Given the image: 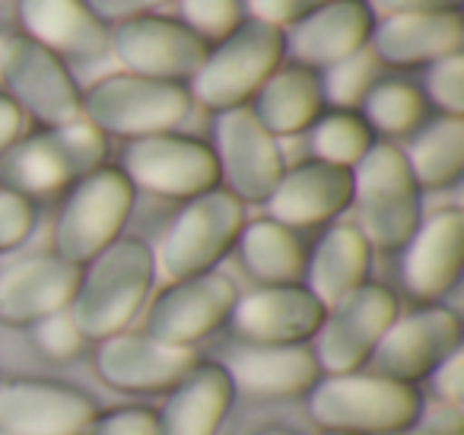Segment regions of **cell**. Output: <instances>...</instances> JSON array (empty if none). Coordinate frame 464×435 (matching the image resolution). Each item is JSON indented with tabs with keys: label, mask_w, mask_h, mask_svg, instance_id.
<instances>
[{
	"label": "cell",
	"mask_w": 464,
	"mask_h": 435,
	"mask_svg": "<svg viewBox=\"0 0 464 435\" xmlns=\"http://www.w3.org/2000/svg\"><path fill=\"white\" fill-rule=\"evenodd\" d=\"M232 391L258 401H280V397H303L318 382L315 356L309 343L290 346H248L239 343L223 362Z\"/></svg>",
	"instance_id": "obj_24"
},
{
	"label": "cell",
	"mask_w": 464,
	"mask_h": 435,
	"mask_svg": "<svg viewBox=\"0 0 464 435\" xmlns=\"http://www.w3.org/2000/svg\"><path fill=\"white\" fill-rule=\"evenodd\" d=\"M464 16L461 10H432V14H394L372 26L369 52L379 64L394 71L430 67L449 54H461Z\"/></svg>",
	"instance_id": "obj_22"
},
{
	"label": "cell",
	"mask_w": 464,
	"mask_h": 435,
	"mask_svg": "<svg viewBox=\"0 0 464 435\" xmlns=\"http://www.w3.org/2000/svg\"><path fill=\"white\" fill-rule=\"evenodd\" d=\"M0 45H4V35H0Z\"/></svg>",
	"instance_id": "obj_48"
},
{
	"label": "cell",
	"mask_w": 464,
	"mask_h": 435,
	"mask_svg": "<svg viewBox=\"0 0 464 435\" xmlns=\"http://www.w3.org/2000/svg\"><path fill=\"white\" fill-rule=\"evenodd\" d=\"M353 204L362 238L375 251H401L420 226V188L394 143H372L353 169Z\"/></svg>",
	"instance_id": "obj_6"
},
{
	"label": "cell",
	"mask_w": 464,
	"mask_h": 435,
	"mask_svg": "<svg viewBox=\"0 0 464 435\" xmlns=\"http://www.w3.org/2000/svg\"><path fill=\"white\" fill-rule=\"evenodd\" d=\"M360 115L372 134L382 137H407L423 128L426 118V96L411 80H375L372 90L360 102Z\"/></svg>",
	"instance_id": "obj_31"
},
{
	"label": "cell",
	"mask_w": 464,
	"mask_h": 435,
	"mask_svg": "<svg viewBox=\"0 0 464 435\" xmlns=\"http://www.w3.org/2000/svg\"><path fill=\"white\" fill-rule=\"evenodd\" d=\"M194 102L185 83L137 77V73H109L83 92V121L102 137H140L169 134L188 121Z\"/></svg>",
	"instance_id": "obj_4"
},
{
	"label": "cell",
	"mask_w": 464,
	"mask_h": 435,
	"mask_svg": "<svg viewBox=\"0 0 464 435\" xmlns=\"http://www.w3.org/2000/svg\"><path fill=\"white\" fill-rule=\"evenodd\" d=\"M39 223V207L26 194L0 185V255L20 248Z\"/></svg>",
	"instance_id": "obj_36"
},
{
	"label": "cell",
	"mask_w": 464,
	"mask_h": 435,
	"mask_svg": "<svg viewBox=\"0 0 464 435\" xmlns=\"http://www.w3.org/2000/svg\"><path fill=\"white\" fill-rule=\"evenodd\" d=\"M413 429H420L423 435H464V413L461 407H451V403H430L420 410Z\"/></svg>",
	"instance_id": "obj_41"
},
{
	"label": "cell",
	"mask_w": 464,
	"mask_h": 435,
	"mask_svg": "<svg viewBox=\"0 0 464 435\" xmlns=\"http://www.w3.org/2000/svg\"><path fill=\"white\" fill-rule=\"evenodd\" d=\"M181 23L207 45H217L246 23V0H179Z\"/></svg>",
	"instance_id": "obj_34"
},
{
	"label": "cell",
	"mask_w": 464,
	"mask_h": 435,
	"mask_svg": "<svg viewBox=\"0 0 464 435\" xmlns=\"http://www.w3.org/2000/svg\"><path fill=\"white\" fill-rule=\"evenodd\" d=\"M398 295L382 283H362L341 302L324 308L318 331L312 334V356L322 375H341L366 365L379 337L398 318Z\"/></svg>",
	"instance_id": "obj_11"
},
{
	"label": "cell",
	"mask_w": 464,
	"mask_h": 435,
	"mask_svg": "<svg viewBox=\"0 0 464 435\" xmlns=\"http://www.w3.org/2000/svg\"><path fill=\"white\" fill-rule=\"evenodd\" d=\"M265 204L267 217L293 232L324 226L353 204V172L322 160H303L284 169Z\"/></svg>",
	"instance_id": "obj_20"
},
{
	"label": "cell",
	"mask_w": 464,
	"mask_h": 435,
	"mask_svg": "<svg viewBox=\"0 0 464 435\" xmlns=\"http://www.w3.org/2000/svg\"><path fill=\"white\" fill-rule=\"evenodd\" d=\"M372 143L375 134L362 121L360 111H343V109L322 111V118L309 128L312 160L331 162V166H341V169H353L372 150Z\"/></svg>",
	"instance_id": "obj_32"
},
{
	"label": "cell",
	"mask_w": 464,
	"mask_h": 435,
	"mask_svg": "<svg viewBox=\"0 0 464 435\" xmlns=\"http://www.w3.org/2000/svg\"><path fill=\"white\" fill-rule=\"evenodd\" d=\"M33 340L48 359H58V362H67V359H77L83 353V334L77 331L73 318L67 312L48 314V318L35 321L33 324Z\"/></svg>",
	"instance_id": "obj_37"
},
{
	"label": "cell",
	"mask_w": 464,
	"mask_h": 435,
	"mask_svg": "<svg viewBox=\"0 0 464 435\" xmlns=\"http://www.w3.org/2000/svg\"><path fill=\"white\" fill-rule=\"evenodd\" d=\"M105 156L109 137L83 118L61 128H39L35 134L20 137L0 160V185L26 194L29 200L52 198L105 166Z\"/></svg>",
	"instance_id": "obj_3"
},
{
	"label": "cell",
	"mask_w": 464,
	"mask_h": 435,
	"mask_svg": "<svg viewBox=\"0 0 464 435\" xmlns=\"http://www.w3.org/2000/svg\"><path fill=\"white\" fill-rule=\"evenodd\" d=\"M252 115L271 137L305 134L324 111L322 73L303 64H280L248 102Z\"/></svg>",
	"instance_id": "obj_27"
},
{
	"label": "cell",
	"mask_w": 464,
	"mask_h": 435,
	"mask_svg": "<svg viewBox=\"0 0 464 435\" xmlns=\"http://www.w3.org/2000/svg\"><path fill=\"white\" fill-rule=\"evenodd\" d=\"M375 80H379V61L372 58L369 48H362L353 58L328 67V73L322 77L324 105L331 102V109L356 111L362 99H366V92L372 90Z\"/></svg>",
	"instance_id": "obj_33"
},
{
	"label": "cell",
	"mask_w": 464,
	"mask_h": 435,
	"mask_svg": "<svg viewBox=\"0 0 464 435\" xmlns=\"http://www.w3.org/2000/svg\"><path fill=\"white\" fill-rule=\"evenodd\" d=\"M213 140L219 188L239 204H265L286 169L277 137L261 128L248 105H239L217 115Z\"/></svg>",
	"instance_id": "obj_12"
},
{
	"label": "cell",
	"mask_w": 464,
	"mask_h": 435,
	"mask_svg": "<svg viewBox=\"0 0 464 435\" xmlns=\"http://www.w3.org/2000/svg\"><path fill=\"white\" fill-rule=\"evenodd\" d=\"M322 435H341V432H322Z\"/></svg>",
	"instance_id": "obj_47"
},
{
	"label": "cell",
	"mask_w": 464,
	"mask_h": 435,
	"mask_svg": "<svg viewBox=\"0 0 464 435\" xmlns=\"http://www.w3.org/2000/svg\"><path fill=\"white\" fill-rule=\"evenodd\" d=\"M0 86L39 128H61L83 118V90L67 61L29 35H4L0 45Z\"/></svg>",
	"instance_id": "obj_9"
},
{
	"label": "cell",
	"mask_w": 464,
	"mask_h": 435,
	"mask_svg": "<svg viewBox=\"0 0 464 435\" xmlns=\"http://www.w3.org/2000/svg\"><path fill=\"white\" fill-rule=\"evenodd\" d=\"M404 160L420 191H445L464 175V118L442 115L413 130Z\"/></svg>",
	"instance_id": "obj_30"
},
{
	"label": "cell",
	"mask_w": 464,
	"mask_h": 435,
	"mask_svg": "<svg viewBox=\"0 0 464 435\" xmlns=\"http://www.w3.org/2000/svg\"><path fill=\"white\" fill-rule=\"evenodd\" d=\"M369 7L382 10L385 16L394 14H432V10H461V0H366Z\"/></svg>",
	"instance_id": "obj_43"
},
{
	"label": "cell",
	"mask_w": 464,
	"mask_h": 435,
	"mask_svg": "<svg viewBox=\"0 0 464 435\" xmlns=\"http://www.w3.org/2000/svg\"><path fill=\"white\" fill-rule=\"evenodd\" d=\"M236 299H239V289L219 270L172 280L150 302L140 334L160 343L194 346L198 340L210 337L219 324H226Z\"/></svg>",
	"instance_id": "obj_15"
},
{
	"label": "cell",
	"mask_w": 464,
	"mask_h": 435,
	"mask_svg": "<svg viewBox=\"0 0 464 435\" xmlns=\"http://www.w3.org/2000/svg\"><path fill=\"white\" fill-rule=\"evenodd\" d=\"M109 52L118 58L124 73L188 86V80L204 64L210 45L181 20L147 14L115 23V29H109Z\"/></svg>",
	"instance_id": "obj_14"
},
{
	"label": "cell",
	"mask_w": 464,
	"mask_h": 435,
	"mask_svg": "<svg viewBox=\"0 0 464 435\" xmlns=\"http://www.w3.org/2000/svg\"><path fill=\"white\" fill-rule=\"evenodd\" d=\"M426 96L442 115L464 118V54H449V58L430 64Z\"/></svg>",
	"instance_id": "obj_35"
},
{
	"label": "cell",
	"mask_w": 464,
	"mask_h": 435,
	"mask_svg": "<svg viewBox=\"0 0 464 435\" xmlns=\"http://www.w3.org/2000/svg\"><path fill=\"white\" fill-rule=\"evenodd\" d=\"M401 251H404L401 276L407 293L426 305L442 299L461 276L464 213L458 207H442L432 217L420 219L417 232Z\"/></svg>",
	"instance_id": "obj_21"
},
{
	"label": "cell",
	"mask_w": 464,
	"mask_h": 435,
	"mask_svg": "<svg viewBox=\"0 0 464 435\" xmlns=\"http://www.w3.org/2000/svg\"><path fill=\"white\" fill-rule=\"evenodd\" d=\"M375 14L366 0H328L284 29V54L309 71H328L369 48Z\"/></svg>",
	"instance_id": "obj_19"
},
{
	"label": "cell",
	"mask_w": 464,
	"mask_h": 435,
	"mask_svg": "<svg viewBox=\"0 0 464 435\" xmlns=\"http://www.w3.org/2000/svg\"><path fill=\"white\" fill-rule=\"evenodd\" d=\"M322 318V302L303 283H290V286H258L239 295L226 324L239 343L290 346L309 343Z\"/></svg>",
	"instance_id": "obj_17"
},
{
	"label": "cell",
	"mask_w": 464,
	"mask_h": 435,
	"mask_svg": "<svg viewBox=\"0 0 464 435\" xmlns=\"http://www.w3.org/2000/svg\"><path fill=\"white\" fill-rule=\"evenodd\" d=\"M96 403L48 378H0V435H80Z\"/></svg>",
	"instance_id": "obj_18"
},
{
	"label": "cell",
	"mask_w": 464,
	"mask_h": 435,
	"mask_svg": "<svg viewBox=\"0 0 464 435\" xmlns=\"http://www.w3.org/2000/svg\"><path fill=\"white\" fill-rule=\"evenodd\" d=\"M118 169L134 185V191L181 200V204L219 188L213 147L198 137L179 134V130L128 140Z\"/></svg>",
	"instance_id": "obj_10"
},
{
	"label": "cell",
	"mask_w": 464,
	"mask_h": 435,
	"mask_svg": "<svg viewBox=\"0 0 464 435\" xmlns=\"http://www.w3.org/2000/svg\"><path fill=\"white\" fill-rule=\"evenodd\" d=\"M153 248L137 236H121L105 251H99L90 264H83L67 314L83 334V340L99 343L134 321L153 289Z\"/></svg>",
	"instance_id": "obj_1"
},
{
	"label": "cell",
	"mask_w": 464,
	"mask_h": 435,
	"mask_svg": "<svg viewBox=\"0 0 464 435\" xmlns=\"http://www.w3.org/2000/svg\"><path fill=\"white\" fill-rule=\"evenodd\" d=\"M284 64V29L246 20L236 33L210 45L204 64L188 80L191 102L207 111H229L248 105L277 67Z\"/></svg>",
	"instance_id": "obj_5"
},
{
	"label": "cell",
	"mask_w": 464,
	"mask_h": 435,
	"mask_svg": "<svg viewBox=\"0 0 464 435\" xmlns=\"http://www.w3.org/2000/svg\"><path fill=\"white\" fill-rule=\"evenodd\" d=\"M172 0H86V7L99 16V20L109 26V23H124L134 20V16L156 14L160 7H166Z\"/></svg>",
	"instance_id": "obj_42"
},
{
	"label": "cell",
	"mask_w": 464,
	"mask_h": 435,
	"mask_svg": "<svg viewBox=\"0 0 464 435\" xmlns=\"http://www.w3.org/2000/svg\"><path fill=\"white\" fill-rule=\"evenodd\" d=\"M242 267L261 283V286H290V283H303L305 274V248L299 236L286 226L274 223L271 217L252 219L242 226L239 238Z\"/></svg>",
	"instance_id": "obj_29"
},
{
	"label": "cell",
	"mask_w": 464,
	"mask_h": 435,
	"mask_svg": "<svg viewBox=\"0 0 464 435\" xmlns=\"http://www.w3.org/2000/svg\"><path fill=\"white\" fill-rule=\"evenodd\" d=\"M198 362L200 353L194 346L160 343L134 331H118L99 340L92 353L99 382L124 394H166Z\"/></svg>",
	"instance_id": "obj_16"
},
{
	"label": "cell",
	"mask_w": 464,
	"mask_h": 435,
	"mask_svg": "<svg viewBox=\"0 0 464 435\" xmlns=\"http://www.w3.org/2000/svg\"><path fill=\"white\" fill-rule=\"evenodd\" d=\"M134 185L118 166H99L67 188L64 204L54 219L52 255L67 264H90L99 251L118 242L134 210Z\"/></svg>",
	"instance_id": "obj_7"
},
{
	"label": "cell",
	"mask_w": 464,
	"mask_h": 435,
	"mask_svg": "<svg viewBox=\"0 0 464 435\" xmlns=\"http://www.w3.org/2000/svg\"><path fill=\"white\" fill-rule=\"evenodd\" d=\"M372 264V248L362 238V232L350 223H337L318 238L312 255H305V274L303 286L331 308L347 293L362 286Z\"/></svg>",
	"instance_id": "obj_28"
},
{
	"label": "cell",
	"mask_w": 464,
	"mask_h": 435,
	"mask_svg": "<svg viewBox=\"0 0 464 435\" xmlns=\"http://www.w3.org/2000/svg\"><path fill=\"white\" fill-rule=\"evenodd\" d=\"M303 397L312 426L341 435H401L413 429L423 410L417 384L392 382L369 369L318 375Z\"/></svg>",
	"instance_id": "obj_2"
},
{
	"label": "cell",
	"mask_w": 464,
	"mask_h": 435,
	"mask_svg": "<svg viewBox=\"0 0 464 435\" xmlns=\"http://www.w3.org/2000/svg\"><path fill=\"white\" fill-rule=\"evenodd\" d=\"M246 223V204H239L223 188L185 200V207L169 223L160 251H153L156 270H162L169 283L210 274L236 248V238Z\"/></svg>",
	"instance_id": "obj_8"
},
{
	"label": "cell",
	"mask_w": 464,
	"mask_h": 435,
	"mask_svg": "<svg viewBox=\"0 0 464 435\" xmlns=\"http://www.w3.org/2000/svg\"><path fill=\"white\" fill-rule=\"evenodd\" d=\"M23 128H26V118L23 111L14 105V99L0 90V160L7 156V150L14 147L23 137Z\"/></svg>",
	"instance_id": "obj_44"
},
{
	"label": "cell",
	"mask_w": 464,
	"mask_h": 435,
	"mask_svg": "<svg viewBox=\"0 0 464 435\" xmlns=\"http://www.w3.org/2000/svg\"><path fill=\"white\" fill-rule=\"evenodd\" d=\"M322 4H328V0H246L252 20H261L277 29H286L290 23H296L299 16L322 7Z\"/></svg>",
	"instance_id": "obj_40"
},
{
	"label": "cell",
	"mask_w": 464,
	"mask_h": 435,
	"mask_svg": "<svg viewBox=\"0 0 464 435\" xmlns=\"http://www.w3.org/2000/svg\"><path fill=\"white\" fill-rule=\"evenodd\" d=\"M23 35L45 45L61 61H102L109 54V26L86 0H20Z\"/></svg>",
	"instance_id": "obj_25"
},
{
	"label": "cell",
	"mask_w": 464,
	"mask_h": 435,
	"mask_svg": "<svg viewBox=\"0 0 464 435\" xmlns=\"http://www.w3.org/2000/svg\"><path fill=\"white\" fill-rule=\"evenodd\" d=\"M430 378H432V391H436L439 403L461 407L464 403V346L449 353V356L430 372Z\"/></svg>",
	"instance_id": "obj_39"
},
{
	"label": "cell",
	"mask_w": 464,
	"mask_h": 435,
	"mask_svg": "<svg viewBox=\"0 0 464 435\" xmlns=\"http://www.w3.org/2000/svg\"><path fill=\"white\" fill-rule=\"evenodd\" d=\"M401 435H423L420 429H407V432H401Z\"/></svg>",
	"instance_id": "obj_46"
},
{
	"label": "cell",
	"mask_w": 464,
	"mask_h": 435,
	"mask_svg": "<svg viewBox=\"0 0 464 435\" xmlns=\"http://www.w3.org/2000/svg\"><path fill=\"white\" fill-rule=\"evenodd\" d=\"M236 391L223 362H198L156 410V435H217Z\"/></svg>",
	"instance_id": "obj_26"
},
{
	"label": "cell",
	"mask_w": 464,
	"mask_h": 435,
	"mask_svg": "<svg viewBox=\"0 0 464 435\" xmlns=\"http://www.w3.org/2000/svg\"><path fill=\"white\" fill-rule=\"evenodd\" d=\"M461 318L445 305H420L404 314L398 312V318L388 324L375 350L369 353L366 365L369 372L392 382L417 384L461 346Z\"/></svg>",
	"instance_id": "obj_13"
},
{
	"label": "cell",
	"mask_w": 464,
	"mask_h": 435,
	"mask_svg": "<svg viewBox=\"0 0 464 435\" xmlns=\"http://www.w3.org/2000/svg\"><path fill=\"white\" fill-rule=\"evenodd\" d=\"M255 435H296V432H290V429H261V432H255Z\"/></svg>",
	"instance_id": "obj_45"
},
{
	"label": "cell",
	"mask_w": 464,
	"mask_h": 435,
	"mask_svg": "<svg viewBox=\"0 0 464 435\" xmlns=\"http://www.w3.org/2000/svg\"><path fill=\"white\" fill-rule=\"evenodd\" d=\"M80 270L58 255H29L0 270V324L33 327L48 314L67 312Z\"/></svg>",
	"instance_id": "obj_23"
},
{
	"label": "cell",
	"mask_w": 464,
	"mask_h": 435,
	"mask_svg": "<svg viewBox=\"0 0 464 435\" xmlns=\"http://www.w3.org/2000/svg\"><path fill=\"white\" fill-rule=\"evenodd\" d=\"M80 435H156V410L150 407H115L96 410Z\"/></svg>",
	"instance_id": "obj_38"
}]
</instances>
